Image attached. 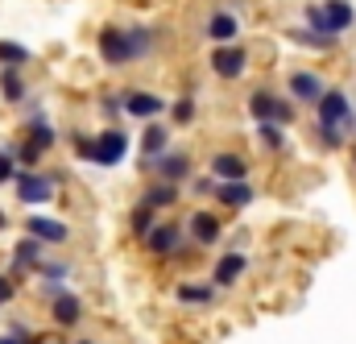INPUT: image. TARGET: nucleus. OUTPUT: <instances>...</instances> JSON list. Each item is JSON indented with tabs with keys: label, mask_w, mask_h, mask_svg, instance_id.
<instances>
[{
	"label": "nucleus",
	"mask_w": 356,
	"mask_h": 344,
	"mask_svg": "<svg viewBox=\"0 0 356 344\" xmlns=\"http://www.w3.org/2000/svg\"><path fill=\"white\" fill-rule=\"evenodd\" d=\"M50 146H54V129H50V125L38 116V120L29 125V150H33V154H46Z\"/></svg>",
	"instance_id": "20"
},
{
	"label": "nucleus",
	"mask_w": 356,
	"mask_h": 344,
	"mask_svg": "<svg viewBox=\"0 0 356 344\" xmlns=\"http://www.w3.org/2000/svg\"><path fill=\"white\" fill-rule=\"evenodd\" d=\"M241 274H245V253H228L216 265V286H232Z\"/></svg>",
	"instance_id": "18"
},
{
	"label": "nucleus",
	"mask_w": 356,
	"mask_h": 344,
	"mask_svg": "<svg viewBox=\"0 0 356 344\" xmlns=\"http://www.w3.org/2000/svg\"><path fill=\"white\" fill-rule=\"evenodd\" d=\"M0 344H21V341H13V336H8V341H0Z\"/></svg>",
	"instance_id": "32"
},
{
	"label": "nucleus",
	"mask_w": 356,
	"mask_h": 344,
	"mask_svg": "<svg viewBox=\"0 0 356 344\" xmlns=\"http://www.w3.org/2000/svg\"><path fill=\"white\" fill-rule=\"evenodd\" d=\"M149 166H158L166 182H178V178H186V174H191V162H186L182 154H158Z\"/></svg>",
	"instance_id": "13"
},
{
	"label": "nucleus",
	"mask_w": 356,
	"mask_h": 344,
	"mask_svg": "<svg viewBox=\"0 0 356 344\" xmlns=\"http://www.w3.org/2000/svg\"><path fill=\"white\" fill-rule=\"evenodd\" d=\"M124 108H129V116H141V120H145V116H158V112H162V100H158V95H145V91H133V95L124 100Z\"/></svg>",
	"instance_id": "15"
},
{
	"label": "nucleus",
	"mask_w": 356,
	"mask_h": 344,
	"mask_svg": "<svg viewBox=\"0 0 356 344\" xmlns=\"http://www.w3.org/2000/svg\"><path fill=\"white\" fill-rule=\"evenodd\" d=\"M149 228H154V208H137V212H133V233L145 237Z\"/></svg>",
	"instance_id": "25"
},
{
	"label": "nucleus",
	"mask_w": 356,
	"mask_h": 344,
	"mask_svg": "<svg viewBox=\"0 0 356 344\" xmlns=\"http://www.w3.org/2000/svg\"><path fill=\"white\" fill-rule=\"evenodd\" d=\"M79 295H54V324H63V328H71V324H79Z\"/></svg>",
	"instance_id": "12"
},
{
	"label": "nucleus",
	"mask_w": 356,
	"mask_h": 344,
	"mask_svg": "<svg viewBox=\"0 0 356 344\" xmlns=\"http://www.w3.org/2000/svg\"><path fill=\"white\" fill-rule=\"evenodd\" d=\"M42 295H46V299H54V295H63V286H58V282H46V286H42Z\"/></svg>",
	"instance_id": "31"
},
{
	"label": "nucleus",
	"mask_w": 356,
	"mask_h": 344,
	"mask_svg": "<svg viewBox=\"0 0 356 344\" xmlns=\"http://www.w3.org/2000/svg\"><path fill=\"white\" fill-rule=\"evenodd\" d=\"M29 237L58 245V241H67V224H58V220H50V216H33V220H29Z\"/></svg>",
	"instance_id": "10"
},
{
	"label": "nucleus",
	"mask_w": 356,
	"mask_h": 344,
	"mask_svg": "<svg viewBox=\"0 0 356 344\" xmlns=\"http://www.w3.org/2000/svg\"><path fill=\"white\" fill-rule=\"evenodd\" d=\"M191 116H195V104H191V100H178V104H175V120H178V125H186Z\"/></svg>",
	"instance_id": "28"
},
{
	"label": "nucleus",
	"mask_w": 356,
	"mask_h": 344,
	"mask_svg": "<svg viewBox=\"0 0 356 344\" xmlns=\"http://www.w3.org/2000/svg\"><path fill=\"white\" fill-rule=\"evenodd\" d=\"M25 58H29L25 46H17V42H0V63H25Z\"/></svg>",
	"instance_id": "26"
},
{
	"label": "nucleus",
	"mask_w": 356,
	"mask_h": 344,
	"mask_svg": "<svg viewBox=\"0 0 356 344\" xmlns=\"http://www.w3.org/2000/svg\"><path fill=\"white\" fill-rule=\"evenodd\" d=\"M249 112L266 125V120H290V104H282L273 91H257L253 100H249Z\"/></svg>",
	"instance_id": "5"
},
{
	"label": "nucleus",
	"mask_w": 356,
	"mask_h": 344,
	"mask_svg": "<svg viewBox=\"0 0 356 344\" xmlns=\"http://www.w3.org/2000/svg\"><path fill=\"white\" fill-rule=\"evenodd\" d=\"M315 104H319V129H340V133H348L353 108H348V95H344V91H323Z\"/></svg>",
	"instance_id": "2"
},
{
	"label": "nucleus",
	"mask_w": 356,
	"mask_h": 344,
	"mask_svg": "<svg viewBox=\"0 0 356 344\" xmlns=\"http://www.w3.org/2000/svg\"><path fill=\"white\" fill-rule=\"evenodd\" d=\"M38 258H42V241L38 237H29V241L17 245V265H38Z\"/></svg>",
	"instance_id": "23"
},
{
	"label": "nucleus",
	"mask_w": 356,
	"mask_h": 344,
	"mask_svg": "<svg viewBox=\"0 0 356 344\" xmlns=\"http://www.w3.org/2000/svg\"><path fill=\"white\" fill-rule=\"evenodd\" d=\"M261 141H266L269 150H282V146H286V137H282V129H273V120L261 125Z\"/></svg>",
	"instance_id": "27"
},
{
	"label": "nucleus",
	"mask_w": 356,
	"mask_h": 344,
	"mask_svg": "<svg viewBox=\"0 0 356 344\" xmlns=\"http://www.w3.org/2000/svg\"><path fill=\"white\" fill-rule=\"evenodd\" d=\"M0 91H4V100H25V84H21L13 71H4V75H0Z\"/></svg>",
	"instance_id": "24"
},
{
	"label": "nucleus",
	"mask_w": 356,
	"mask_h": 344,
	"mask_svg": "<svg viewBox=\"0 0 356 344\" xmlns=\"http://www.w3.org/2000/svg\"><path fill=\"white\" fill-rule=\"evenodd\" d=\"M0 228H4V212H0Z\"/></svg>",
	"instance_id": "33"
},
{
	"label": "nucleus",
	"mask_w": 356,
	"mask_h": 344,
	"mask_svg": "<svg viewBox=\"0 0 356 344\" xmlns=\"http://www.w3.org/2000/svg\"><path fill=\"white\" fill-rule=\"evenodd\" d=\"M245 67H249V54L236 50V46H220V50L211 54V71H216L220 79H236V75H245Z\"/></svg>",
	"instance_id": "4"
},
{
	"label": "nucleus",
	"mask_w": 356,
	"mask_h": 344,
	"mask_svg": "<svg viewBox=\"0 0 356 344\" xmlns=\"http://www.w3.org/2000/svg\"><path fill=\"white\" fill-rule=\"evenodd\" d=\"M166 141H170V133H166V125H149V129H145V137H141V150H145V162H154L158 154H166Z\"/></svg>",
	"instance_id": "16"
},
{
	"label": "nucleus",
	"mask_w": 356,
	"mask_h": 344,
	"mask_svg": "<svg viewBox=\"0 0 356 344\" xmlns=\"http://www.w3.org/2000/svg\"><path fill=\"white\" fill-rule=\"evenodd\" d=\"M145 241H149V249H154V253L170 258L178 245H182V233H178V224H162V228H149V233H145Z\"/></svg>",
	"instance_id": "8"
},
{
	"label": "nucleus",
	"mask_w": 356,
	"mask_h": 344,
	"mask_svg": "<svg viewBox=\"0 0 356 344\" xmlns=\"http://www.w3.org/2000/svg\"><path fill=\"white\" fill-rule=\"evenodd\" d=\"M191 233H195L199 245H211V241L220 237V220L207 216V212H195V216H191Z\"/></svg>",
	"instance_id": "17"
},
{
	"label": "nucleus",
	"mask_w": 356,
	"mask_h": 344,
	"mask_svg": "<svg viewBox=\"0 0 356 344\" xmlns=\"http://www.w3.org/2000/svg\"><path fill=\"white\" fill-rule=\"evenodd\" d=\"M83 344H88V341H83Z\"/></svg>",
	"instance_id": "34"
},
{
	"label": "nucleus",
	"mask_w": 356,
	"mask_h": 344,
	"mask_svg": "<svg viewBox=\"0 0 356 344\" xmlns=\"http://www.w3.org/2000/svg\"><path fill=\"white\" fill-rule=\"evenodd\" d=\"M175 199H178V187H175V182H158V187L145 195V208H170Z\"/></svg>",
	"instance_id": "21"
},
{
	"label": "nucleus",
	"mask_w": 356,
	"mask_h": 344,
	"mask_svg": "<svg viewBox=\"0 0 356 344\" xmlns=\"http://www.w3.org/2000/svg\"><path fill=\"white\" fill-rule=\"evenodd\" d=\"M149 50V33L145 29H104L99 33V54L108 58V63H133V58H141Z\"/></svg>",
	"instance_id": "1"
},
{
	"label": "nucleus",
	"mask_w": 356,
	"mask_h": 344,
	"mask_svg": "<svg viewBox=\"0 0 356 344\" xmlns=\"http://www.w3.org/2000/svg\"><path fill=\"white\" fill-rule=\"evenodd\" d=\"M13 290H17V286H13V282H8V278H4V274H0V307H4V303H8V299H13Z\"/></svg>",
	"instance_id": "30"
},
{
	"label": "nucleus",
	"mask_w": 356,
	"mask_h": 344,
	"mask_svg": "<svg viewBox=\"0 0 356 344\" xmlns=\"http://www.w3.org/2000/svg\"><path fill=\"white\" fill-rule=\"evenodd\" d=\"M124 150H129L124 133H99V137H91V158H88V162H99V166H116V162L124 158Z\"/></svg>",
	"instance_id": "3"
},
{
	"label": "nucleus",
	"mask_w": 356,
	"mask_h": 344,
	"mask_svg": "<svg viewBox=\"0 0 356 344\" xmlns=\"http://www.w3.org/2000/svg\"><path fill=\"white\" fill-rule=\"evenodd\" d=\"M207 33H211L216 42H232V38L241 33V21H236L232 13H216V17L207 21Z\"/></svg>",
	"instance_id": "14"
},
{
	"label": "nucleus",
	"mask_w": 356,
	"mask_h": 344,
	"mask_svg": "<svg viewBox=\"0 0 356 344\" xmlns=\"http://www.w3.org/2000/svg\"><path fill=\"white\" fill-rule=\"evenodd\" d=\"M216 195H220V203H228V208H245V203L253 199V187H249L245 178H224V187H216Z\"/></svg>",
	"instance_id": "9"
},
{
	"label": "nucleus",
	"mask_w": 356,
	"mask_h": 344,
	"mask_svg": "<svg viewBox=\"0 0 356 344\" xmlns=\"http://www.w3.org/2000/svg\"><path fill=\"white\" fill-rule=\"evenodd\" d=\"M290 91H294V100H319L323 95V79L315 71H298V75H290Z\"/></svg>",
	"instance_id": "11"
},
{
	"label": "nucleus",
	"mask_w": 356,
	"mask_h": 344,
	"mask_svg": "<svg viewBox=\"0 0 356 344\" xmlns=\"http://www.w3.org/2000/svg\"><path fill=\"white\" fill-rule=\"evenodd\" d=\"M211 174L216 178H245V158L241 154H220V158H211Z\"/></svg>",
	"instance_id": "19"
},
{
	"label": "nucleus",
	"mask_w": 356,
	"mask_h": 344,
	"mask_svg": "<svg viewBox=\"0 0 356 344\" xmlns=\"http://www.w3.org/2000/svg\"><path fill=\"white\" fill-rule=\"evenodd\" d=\"M178 303H211V286L186 282V286H178Z\"/></svg>",
	"instance_id": "22"
},
{
	"label": "nucleus",
	"mask_w": 356,
	"mask_h": 344,
	"mask_svg": "<svg viewBox=\"0 0 356 344\" xmlns=\"http://www.w3.org/2000/svg\"><path fill=\"white\" fill-rule=\"evenodd\" d=\"M319 8H323V25H327V33H332V38H336V33H344V29L353 25V17H356L348 0H327V4H319Z\"/></svg>",
	"instance_id": "6"
},
{
	"label": "nucleus",
	"mask_w": 356,
	"mask_h": 344,
	"mask_svg": "<svg viewBox=\"0 0 356 344\" xmlns=\"http://www.w3.org/2000/svg\"><path fill=\"white\" fill-rule=\"evenodd\" d=\"M17 178V195L25 199V203H46L50 199V178H42V174H13Z\"/></svg>",
	"instance_id": "7"
},
{
	"label": "nucleus",
	"mask_w": 356,
	"mask_h": 344,
	"mask_svg": "<svg viewBox=\"0 0 356 344\" xmlns=\"http://www.w3.org/2000/svg\"><path fill=\"white\" fill-rule=\"evenodd\" d=\"M17 174V166H13V154H0V182H8Z\"/></svg>",
	"instance_id": "29"
}]
</instances>
